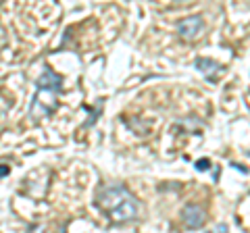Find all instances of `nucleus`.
I'll list each match as a JSON object with an SVG mask.
<instances>
[{"label": "nucleus", "mask_w": 250, "mask_h": 233, "mask_svg": "<svg viewBox=\"0 0 250 233\" xmlns=\"http://www.w3.org/2000/svg\"><path fill=\"white\" fill-rule=\"evenodd\" d=\"M248 156H250V152H248Z\"/></svg>", "instance_id": "1a4fd4ad"}, {"label": "nucleus", "mask_w": 250, "mask_h": 233, "mask_svg": "<svg viewBox=\"0 0 250 233\" xmlns=\"http://www.w3.org/2000/svg\"><path fill=\"white\" fill-rule=\"evenodd\" d=\"M182 221L188 229H200L207 221V213L200 204H192L190 202V204H186L182 208Z\"/></svg>", "instance_id": "20e7f679"}, {"label": "nucleus", "mask_w": 250, "mask_h": 233, "mask_svg": "<svg viewBox=\"0 0 250 233\" xmlns=\"http://www.w3.org/2000/svg\"><path fill=\"white\" fill-rule=\"evenodd\" d=\"M62 92V77L54 73L50 67H44L42 75L36 81V96L29 104L31 119H46L59 106V94Z\"/></svg>", "instance_id": "f03ea898"}, {"label": "nucleus", "mask_w": 250, "mask_h": 233, "mask_svg": "<svg viewBox=\"0 0 250 233\" xmlns=\"http://www.w3.org/2000/svg\"><path fill=\"white\" fill-rule=\"evenodd\" d=\"M9 175H11V167L0 162V179H4V177H9Z\"/></svg>", "instance_id": "0eeeda50"}, {"label": "nucleus", "mask_w": 250, "mask_h": 233, "mask_svg": "<svg viewBox=\"0 0 250 233\" xmlns=\"http://www.w3.org/2000/svg\"><path fill=\"white\" fill-rule=\"evenodd\" d=\"M196 171H200V173H205V171H208L210 169V160L208 158H200V160H196Z\"/></svg>", "instance_id": "423d86ee"}, {"label": "nucleus", "mask_w": 250, "mask_h": 233, "mask_svg": "<svg viewBox=\"0 0 250 233\" xmlns=\"http://www.w3.org/2000/svg\"><path fill=\"white\" fill-rule=\"evenodd\" d=\"M96 204L115 223H129L140 216V202L123 185H104L96 194Z\"/></svg>", "instance_id": "f257e3e1"}, {"label": "nucleus", "mask_w": 250, "mask_h": 233, "mask_svg": "<svg viewBox=\"0 0 250 233\" xmlns=\"http://www.w3.org/2000/svg\"><path fill=\"white\" fill-rule=\"evenodd\" d=\"M215 233H229L228 225H225V223H219V225H217V229H215Z\"/></svg>", "instance_id": "6e6552de"}, {"label": "nucleus", "mask_w": 250, "mask_h": 233, "mask_svg": "<svg viewBox=\"0 0 250 233\" xmlns=\"http://www.w3.org/2000/svg\"><path fill=\"white\" fill-rule=\"evenodd\" d=\"M194 69H198V71L205 75L207 79H210V81H217V73L221 71V67H219L215 60L202 58V57H198L196 60H194Z\"/></svg>", "instance_id": "39448f33"}, {"label": "nucleus", "mask_w": 250, "mask_h": 233, "mask_svg": "<svg viewBox=\"0 0 250 233\" xmlns=\"http://www.w3.org/2000/svg\"><path fill=\"white\" fill-rule=\"evenodd\" d=\"M202 27H205V19H202L200 15H192V17L177 21V34L182 36V40H186V42L194 40V38L202 32Z\"/></svg>", "instance_id": "7ed1b4c3"}]
</instances>
